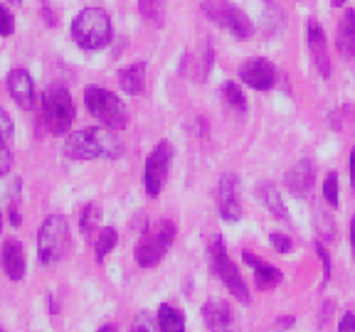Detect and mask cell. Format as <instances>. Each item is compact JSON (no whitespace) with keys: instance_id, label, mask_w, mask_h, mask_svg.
Masks as SVG:
<instances>
[{"instance_id":"4","label":"cell","mask_w":355,"mask_h":332,"mask_svg":"<svg viewBox=\"0 0 355 332\" xmlns=\"http://www.w3.org/2000/svg\"><path fill=\"white\" fill-rule=\"evenodd\" d=\"M84 106L96 121H101L104 126L114 128V131H121L128 123V111L123 106V101L119 99L114 91L104 86H87L84 91Z\"/></svg>"},{"instance_id":"27","label":"cell","mask_w":355,"mask_h":332,"mask_svg":"<svg viewBox=\"0 0 355 332\" xmlns=\"http://www.w3.org/2000/svg\"><path fill=\"white\" fill-rule=\"evenodd\" d=\"M131 332H161V330H158V320H153V315H150V313L141 310L139 315L133 317Z\"/></svg>"},{"instance_id":"1","label":"cell","mask_w":355,"mask_h":332,"mask_svg":"<svg viewBox=\"0 0 355 332\" xmlns=\"http://www.w3.org/2000/svg\"><path fill=\"white\" fill-rule=\"evenodd\" d=\"M62 150L72 160H96V158H119L123 145L114 128L92 126L69 133Z\"/></svg>"},{"instance_id":"35","label":"cell","mask_w":355,"mask_h":332,"mask_svg":"<svg viewBox=\"0 0 355 332\" xmlns=\"http://www.w3.org/2000/svg\"><path fill=\"white\" fill-rule=\"evenodd\" d=\"M350 246H353V256H355V214L350 219Z\"/></svg>"},{"instance_id":"30","label":"cell","mask_w":355,"mask_h":332,"mask_svg":"<svg viewBox=\"0 0 355 332\" xmlns=\"http://www.w3.org/2000/svg\"><path fill=\"white\" fill-rule=\"evenodd\" d=\"M12 131H15V126H12V118L8 116L6 109H0V138L10 140L12 138Z\"/></svg>"},{"instance_id":"32","label":"cell","mask_w":355,"mask_h":332,"mask_svg":"<svg viewBox=\"0 0 355 332\" xmlns=\"http://www.w3.org/2000/svg\"><path fill=\"white\" fill-rule=\"evenodd\" d=\"M338 332H355V315L353 313H343L338 322Z\"/></svg>"},{"instance_id":"39","label":"cell","mask_w":355,"mask_h":332,"mask_svg":"<svg viewBox=\"0 0 355 332\" xmlns=\"http://www.w3.org/2000/svg\"><path fill=\"white\" fill-rule=\"evenodd\" d=\"M0 224H3V214H0Z\"/></svg>"},{"instance_id":"29","label":"cell","mask_w":355,"mask_h":332,"mask_svg":"<svg viewBox=\"0 0 355 332\" xmlns=\"http://www.w3.org/2000/svg\"><path fill=\"white\" fill-rule=\"evenodd\" d=\"M269 241H272V246L279 251V254H291V249H294V241H291L286 234L274 232L272 237H269Z\"/></svg>"},{"instance_id":"28","label":"cell","mask_w":355,"mask_h":332,"mask_svg":"<svg viewBox=\"0 0 355 332\" xmlns=\"http://www.w3.org/2000/svg\"><path fill=\"white\" fill-rule=\"evenodd\" d=\"M15 33V17L6 6H0V37H10Z\"/></svg>"},{"instance_id":"12","label":"cell","mask_w":355,"mask_h":332,"mask_svg":"<svg viewBox=\"0 0 355 332\" xmlns=\"http://www.w3.org/2000/svg\"><path fill=\"white\" fill-rule=\"evenodd\" d=\"M306 42H309V52L316 72L323 79L331 77V57H328V44H326V33L318 25L316 20H309V28H306Z\"/></svg>"},{"instance_id":"7","label":"cell","mask_w":355,"mask_h":332,"mask_svg":"<svg viewBox=\"0 0 355 332\" xmlns=\"http://www.w3.org/2000/svg\"><path fill=\"white\" fill-rule=\"evenodd\" d=\"M202 12L217 28L227 30L237 39H252V35H254V25L247 17V12L232 6L230 0H202Z\"/></svg>"},{"instance_id":"25","label":"cell","mask_w":355,"mask_h":332,"mask_svg":"<svg viewBox=\"0 0 355 332\" xmlns=\"http://www.w3.org/2000/svg\"><path fill=\"white\" fill-rule=\"evenodd\" d=\"M222 96H225V101H227L234 111H239V113L247 111V99H244L242 89H239L234 82H227L225 86H222Z\"/></svg>"},{"instance_id":"8","label":"cell","mask_w":355,"mask_h":332,"mask_svg":"<svg viewBox=\"0 0 355 332\" xmlns=\"http://www.w3.org/2000/svg\"><path fill=\"white\" fill-rule=\"evenodd\" d=\"M42 118L47 131L64 136L74 121V101L64 86H50L42 94Z\"/></svg>"},{"instance_id":"6","label":"cell","mask_w":355,"mask_h":332,"mask_svg":"<svg viewBox=\"0 0 355 332\" xmlns=\"http://www.w3.org/2000/svg\"><path fill=\"white\" fill-rule=\"evenodd\" d=\"M67 249H69V224L67 216L50 214L42 221V227L37 232V256L44 266H52L57 261L64 259Z\"/></svg>"},{"instance_id":"3","label":"cell","mask_w":355,"mask_h":332,"mask_svg":"<svg viewBox=\"0 0 355 332\" xmlns=\"http://www.w3.org/2000/svg\"><path fill=\"white\" fill-rule=\"evenodd\" d=\"M175 241V224L168 219H158L153 221L150 227L144 229L141 234L136 249H133V256H136V264L141 268H153L163 261V256L168 254V249Z\"/></svg>"},{"instance_id":"34","label":"cell","mask_w":355,"mask_h":332,"mask_svg":"<svg viewBox=\"0 0 355 332\" xmlns=\"http://www.w3.org/2000/svg\"><path fill=\"white\" fill-rule=\"evenodd\" d=\"M350 185L355 190V148L350 150Z\"/></svg>"},{"instance_id":"13","label":"cell","mask_w":355,"mask_h":332,"mask_svg":"<svg viewBox=\"0 0 355 332\" xmlns=\"http://www.w3.org/2000/svg\"><path fill=\"white\" fill-rule=\"evenodd\" d=\"M8 91L22 111L35 109V84L28 69H12L8 74Z\"/></svg>"},{"instance_id":"16","label":"cell","mask_w":355,"mask_h":332,"mask_svg":"<svg viewBox=\"0 0 355 332\" xmlns=\"http://www.w3.org/2000/svg\"><path fill=\"white\" fill-rule=\"evenodd\" d=\"M200 313H202V320L210 332H232L234 317L225 300H207Z\"/></svg>"},{"instance_id":"36","label":"cell","mask_w":355,"mask_h":332,"mask_svg":"<svg viewBox=\"0 0 355 332\" xmlns=\"http://www.w3.org/2000/svg\"><path fill=\"white\" fill-rule=\"evenodd\" d=\"M96 332H119V330H116V325H111V322H106V325H101Z\"/></svg>"},{"instance_id":"31","label":"cell","mask_w":355,"mask_h":332,"mask_svg":"<svg viewBox=\"0 0 355 332\" xmlns=\"http://www.w3.org/2000/svg\"><path fill=\"white\" fill-rule=\"evenodd\" d=\"M12 167V155H10V148L6 145V140L0 138V177L8 175V170Z\"/></svg>"},{"instance_id":"24","label":"cell","mask_w":355,"mask_h":332,"mask_svg":"<svg viewBox=\"0 0 355 332\" xmlns=\"http://www.w3.org/2000/svg\"><path fill=\"white\" fill-rule=\"evenodd\" d=\"M99 219H101L99 205L89 202V205L82 210V214H79V229H82L84 237H92V234L96 232V227H99Z\"/></svg>"},{"instance_id":"26","label":"cell","mask_w":355,"mask_h":332,"mask_svg":"<svg viewBox=\"0 0 355 332\" xmlns=\"http://www.w3.org/2000/svg\"><path fill=\"white\" fill-rule=\"evenodd\" d=\"M323 199L336 210L338 207V172H328L323 180Z\"/></svg>"},{"instance_id":"20","label":"cell","mask_w":355,"mask_h":332,"mask_svg":"<svg viewBox=\"0 0 355 332\" xmlns=\"http://www.w3.org/2000/svg\"><path fill=\"white\" fill-rule=\"evenodd\" d=\"M155 320H158V330L161 332H185V315L168 303L158 305Z\"/></svg>"},{"instance_id":"33","label":"cell","mask_w":355,"mask_h":332,"mask_svg":"<svg viewBox=\"0 0 355 332\" xmlns=\"http://www.w3.org/2000/svg\"><path fill=\"white\" fill-rule=\"evenodd\" d=\"M316 254L323 261V273H326V281H328V276H331V259H328V251L323 249V243H316Z\"/></svg>"},{"instance_id":"2","label":"cell","mask_w":355,"mask_h":332,"mask_svg":"<svg viewBox=\"0 0 355 332\" xmlns=\"http://www.w3.org/2000/svg\"><path fill=\"white\" fill-rule=\"evenodd\" d=\"M111 17L101 8H84L72 20V39L87 52H99L111 42Z\"/></svg>"},{"instance_id":"5","label":"cell","mask_w":355,"mask_h":332,"mask_svg":"<svg viewBox=\"0 0 355 332\" xmlns=\"http://www.w3.org/2000/svg\"><path fill=\"white\" fill-rule=\"evenodd\" d=\"M207 259H210L212 273L225 283V288L232 293V298H237L239 303H250V288H247V283H244L239 268L227 256V249H225L222 237L210 239V243H207Z\"/></svg>"},{"instance_id":"9","label":"cell","mask_w":355,"mask_h":332,"mask_svg":"<svg viewBox=\"0 0 355 332\" xmlns=\"http://www.w3.org/2000/svg\"><path fill=\"white\" fill-rule=\"evenodd\" d=\"M171 163H173V145L168 140H161V143L150 150L144 167V187L148 197H158L161 190L166 187Z\"/></svg>"},{"instance_id":"10","label":"cell","mask_w":355,"mask_h":332,"mask_svg":"<svg viewBox=\"0 0 355 332\" xmlns=\"http://www.w3.org/2000/svg\"><path fill=\"white\" fill-rule=\"evenodd\" d=\"M217 207L220 216L225 221H239L242 219V199H239V177L234 172H225L220 177V187H217Z\"/></svg>"},{"instance_id":"17","label":"cell","mask_w":355,"mask_h":332,"mask_svg":"<svg viewBox=\"0 0 355 332\" xmlns=\"http://www.w3.org/2000/svg\"><path fill=\"white\" fill-rule=\"evenodd\" d=\"M242 259H244V264L252 268L257 286H259L261 290H272L274 286H279V283H282V271H279L277 266H272V264H266V261L257 259L252 251H244Z\"/></svg>"},{"instance_id":"18","label":"cell","mask_w":355,"mask_h":332,"mask_svg":"<svg viewBox=\"0 0 355 332\" xmlns=\"http://www.w3.org/2000/svg\"><path fill=\"white\" fill-rule=\"evenodd\" d=\"M119 86H121L128 96H139L146 89V64L144 62H136V64H128L126 69H121V72H119Z\"/></svg>"},{"instance_id":"21","label":"cell","mask_w":355,"mask_h":332,"mask_svg":"<svg viewBox=\"0 0 355 332\" xmlns=\"http://www.w3.org/2000/svg\"><path fill=\"white\" fill-rule=\"evenodd\" d=\"M259 199H261V205L266 207V210L272 212L277 219H286L288 216V212H286V207H284V199H282V192L277 190V185H272V183H261L259 187Z\"/></svg>"},{"instance_id":"14","label":"cell","mask_w":355,"mask_h":332,"mask_svg":"<svg viewBox=\"0 0 355 332\" xmlns=\"http://www.w3.org/2000/svg\"><path fill=\"white\" fill-rule=\"evenodd\" d=\"M313 183H316V165H313L311 158L299 160L286 172V190L294 197H306L313 190Z\"/></svg>"},{"instance_id":"38","label":"cell","mask_w":355,"mask_h":332,"mask_svg":"<svg viewBox=\"0 0 355 332\" xmlns=\"http://www.w3.org/2000/svg\"><path fill=\"white\" fill-rule=\"evenodd\" d=\"M10 3H22V0H10Z\"/></svg>"},{"instance_id":"19","label":"cell","mask_w":355,"mask_h":332,"mask_svg":"<svg viewBox=\"0 0 355 332\" xmlns=\"http://www.w3.org/2000/svg\"><path fill=\"white\" fill-rule=\"evenodd\" d=\"M336 44L345 57L355 59V10L343 12V20L338 22V33H336Z\"/></svg>"},{"instance_id":"37","label":"cell","mask_w":355,"mask_h":332,"mask_svg":"<svg viewBox=\"0 0 355 332\" xmlns=\"http://www.w3.org/2000/svg\"><path fill=\"white\" fill-rule=\"evenodd\" d=\"M345 3H348V0H331L333 8H340V6H345Z\"/></svg>"},{"instance_id":"15","label":"cell","mask_w":355,"mask_h":332,"mask_svg":"<svg viewBox=\"0 0 355 332\" xmlns=\"http://www.w3.org/2000/svg\"><path fill=\"white\" fill-rule=\"evenodd\" d=\"M0 266L10 281H22L25 278V249L17 239H6L0 249Z\"/></svg>"},{"instance_id":"11","label":"cell","mask_w":355,"mask_h":332,"mask_svg":"<svg viewBox=\"0 0 355 332\" xmlns=\"http://www.w3.org/2000/svg\"><path fill=\"white\" fill-rule=\"evenodd\" d=\"M239 79L254 91H269L274 86V82H277V69H274L272 62L257 57V59L244 62L239 66Z\"/></svg>"},{"instance_id":"23","label":"cell","mask_w":355,"mask_h":332,"mask_svg":"<svg viewBox=\"0 0 355 332\" xmlns=\"http://www.w3.org/2000/svg\"><path fill=\"white\" fill-rule=\"evenodd\" d=\"M116 241H119V237H116V229L114 227H104L99 234H96V243H94V256H96V261H104L106 256L114 251V246H116Z\"/></svg>"},{"instance_id":"22","label":"cell","mask_w":355,"mask_h":332,"mask_svg":"<svg viewBox=\"0 0 355 332\" xmlns=\"http://www.w3.org/2000/svg\"><path fill=\"white\" fill-rule=\"evenodd\" d=\"M139 12L148 25L161 28L166 20V0H139Z\"/></svg>"}]
</instances>
